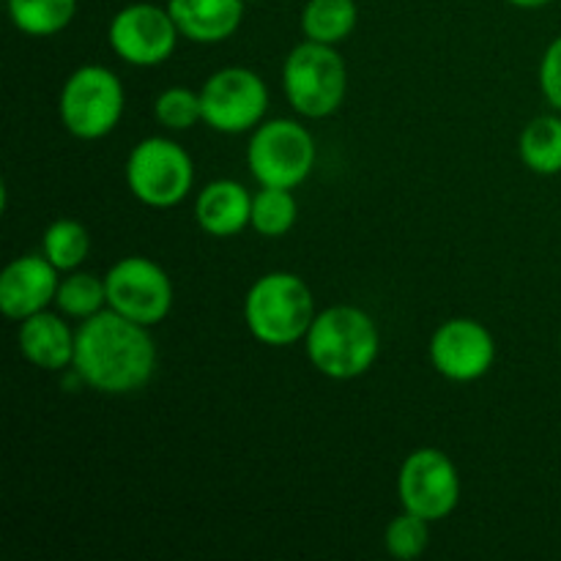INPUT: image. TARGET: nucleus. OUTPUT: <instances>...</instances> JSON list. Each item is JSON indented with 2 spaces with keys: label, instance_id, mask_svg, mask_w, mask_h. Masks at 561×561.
I'll list each match as a JSON object with an SVG mask.
<instances>
[{
  "label": "nucleus",
  "instance_id": "obj_15",
  "mask_svg": "<svg viewBox=\"0 0 561 561\" xmlns=\"http://www.w3.org/2000/svg\"><path fill=\"white\" fill-rule=\"evenodd\" d=\"M247 0H168V11L184 38L195 44L228 42L244 22Z\"/></svg>",
  "mask_w": 561,
  "mask_h": 561
},
{
  "label": "nucleus",
  "instance_id": "obj_8",
  "mask_svg": "<svg viewBox=\"0 0 561 561\" xmlns=\"http://www.w3.org/2000/svg\"><path fill=\"white\" fill-rule=\"evenodd\" d=\"M203 124L222 135H244L263 124L268 110V88L257 71L244 66L219 69L203 82Z\"/></svg>",
  "mask_w": 561,
  "mask_h": 561
},
{
  "label": "nucleus",
  "instance_id": "obj_4",
  "mask_svg": "<svg viewBox=\"0 0 561 561\" xmlns=\"http://www.w3.org/2000/svg\"><path fill=\"white\" fill-rule=\"evenodd\" d=\"M283 91L290 107L305 118H329L348 93V66L337 47L305 38L283 64Z\"/></svg>",
  "mask_w": 561,
  "mask_h": 561
},
{
  "label": "nucleus",
  "instance_id": "obj_23",
  "mask_svg": "<svg viewBox=\"0 0 561 561\" xmlns=\"http://www.w3.org/2000/svg\"><path fill=\"white\" fill-rule=\"evenodd\" d=\"M427 542H431V520L420 518L409 510L389 520L387 531H383V548L398 561L420 559L427 551Z\"/></svg>",
  "mask_w": 561,
  "mask_h": 561
},
{
  "label": "nucleus",
  "instance_id": "obj_22",
  "mask_svg": "<svg viewBox=\"0 0 561 561\" xmlns=\"http://www.w3.org/2000/svg\"><path fill=\"white\" fill-rule=\"evenodd\" d=\"M299 217V203L294 190H279V186H261V192L252 195V228L266 239H279L290 233Z\"/></svg>",
  "mask_w": 561,
  "mask_h": 561
},
{
  "label": "nucleus",
  "instance_id": "obj_5",
  "mask_svg": "<svg viewBox=\"0 0 561 561\" xmlns=\"http://www.w3.org/2000/svg\"><path fill=\"white\" fill-rule=\"evenodd\" d=\"M124 82L113 69L99 64L80 66L66 77L58 96L64 129L77 140H102L124 118Z\"/></svg>",
  "mask_w": 561,
  "mask_h": 561
},
{
  "label": "nucleus",
  "instance_id": "obj_13",
  "mask_svg": "<svg viewBox=\"0 0 561 561\" xmlns=\"http://www.w3.org/2000/svg\"><path fill=\"white\" fill-rule=\"evenodd\" d=\"M58 268L44 255H22L11 261L0 274V312L9 321H25L55 305Z\"/></svg>",
  "mask_w": 561,
  "mask_h": 561
},
{
  "label": "nucleus",
  "instance_id": "obj_10",
  "mask_svg": "<svg viewBox=\"0 0 561 561\" xmlns=\"http://www.w3.org/2000/svg\"><path fill=\"white\" fill-rule=\"evenodd\" d=\"M398 496L403 510L431 524L449 518L460 504L458 466L436 447L414 449L400 466Z\"/></svg>",
  "mask_w": 561,
  "mask_h": 561
},
{
  "label": "nucleus",
  "instance_id": "obj_7",
  "mask_svg": "<svg viewBox=\"0 0 561 561\" xmlns=\"http://www.w3.org/2000/svg\"><path fill=\"white\" fill-rule=\"evenodd\" d=\"M126 186L148 208H173L195 186V164L170 137H146L126 159Z\"/></svg>",
  "mask_w": 561,
  "mask_h": 561
},
{
  "label": "nucleus",
  "instance_id": "obj_12",
  "mask_svg": "<svg viewBox=\"0 0 561 561\" xmlns=\"http://www.w3.org/2000/svg\"><path fill=\"white\" fill-rule=\"evenodd\" d=\"M427 356L438 376L455 383H471L488 376L496 362V340L474 318H449L433 332Z\"/></svg>",
  "mask_w": 561,
  "mask_h": 561
},
{
  "label": "nucleus",
  "instance_id": "obj_6",
  "mask_svg": "<svg viewBox=\"0 0 561 561\" xmlns=\"http://www.w3.org/2000/svg\"><path fill=\"white\" fill-rule=\"evenodd\" d=\"M316 137L305 124L290 118L263 121L252 129L247 146V168L261 186L296 190L316 168Z\"/></svg>",
  "mask_w": 561,
  "mask_h": 561
},
{
  "label": "nucleus",
  "instance_id": "obj_16",
  "mask_svg": "<svg viewBox=\"0 0 561 561\" xmlns=\"http://www.w3.org/2000/svg\"><path fill=\"white\" fill-rule=\"evenodd\" d=\"M195 219L214 239L239 236L252 222V195L233 179H219L197 192Z\"/></svg>",
  "mask_w": 561,
  "mask_h": 561
},
{
  "label": "nucleus",
  "instance_id": "obj_9",
  "mask_svg": "<svg viewBox=\"0 0 561 561\" xmlns=\"http://www.w3.org/2000/svg\"><path fill=\"white\" fill-rule=\"evenodd\" d=\"M104 285L110 310L148 329L162 323L173 310V283L168 272L146 255L121 257L104 274Z\"/></svg>",
  "mask_w": 561,
  "mask_h": 561
},
{
  "label": "nucleus",
  "instance_id": "obj_21",
  "mask_svg": "<svg viewBox=\"0 0 561 561\" xmlns=\"http://www.w3.org/2000/svg\"><path fill=\"white\" fill-rule=\"evenodd\" d=\"M91 252V233L77 219H55L42 239V255L58 272H77Z\"/></svg>",
  "mask_w": 561,
  "mask_h": 561
},
{
  "label": "nucleus",
  "instance_id": "obj_19",
  "mask_svg": "<svg viewBox=\"0 0 561 561\" xmlns=\"http://www.w3.org/2000/svg\"><path fill=\"white\" fill-rule=\"evenodd\" d=\"M77 0H9V16L20 33L31 38L58 36L71 25Z\"/></svg>",
  "mask_w": 561,
  "mask_h": 561
},
{
  "label": "nucleus",
  "instance_id": "obj_26",
  "mask_svg": "<svg viewBox=\"0 0 561 561\" xmlns=\"http://www.w3.org/2000/svg\"><path fill=\"white\" fill-rule=\"evenodd\" d=\"M507 3L518 5V9H542V5L553 3V0H507Z\"/></svg>",
  "mask_w": 561,
  "mask_h": 561
},
{
  "label": "nucleus",
  "instance_id": "obj_2",
  "mask_svg": "<svg viewBox=\"0 0 561 561\" xmlns=\"http://www.w3.org/2000/svg\"><path fill=\"white\" fill-rule=\"evenodd\" d=\"M305 345L307 359L321 376L332 381H351V378L365 376L376 365L381 334L365 310L334 305L318 312Z\"/></svg>",
  "mask_w": 561,
  "mask_h": 561
},
{
  "label": "nucleus",
  "instance_id": "obj_27",
  "mask_svg": "<svg viewBox=\"0 0 561 561\" xmlns=\"http://www.w3.org/2000/svg\"><path fill=\"white\" fill-rule=\"evenodd\" d=\"M559 345H561V337H559Z\"/></svg>",
  "mask_w": 561,
  "mask_h": 561
},
{
  "label": "nucleus",
  "instance_id": "obj_18",
  "mask_svg": "<svg viewBox=\"0 0 561 561\" xmlns=\"http://www.w3.org/2000/svg\"><path fill=\"white\" fill-rule=\"evenodd\" d=\"M356 22H359L356 0H307L301 9L305 38L332 44V47H337L356 31Z\"/></svg>",
  "mask_w": 561,
  "mask_h": 561
},
{
  "label": "nucleus",
  "instance_id": "obj_24",
  "mask_svg": "<svg viewBox=\"0 0 561 561\" xmlns=\"http://www.w3.org/2000/svg\"><path fill=\"white\" fill-rule=\"evenodd\" d=\"M153 115L170 131L192 129V126L203 121L201 91H192V88L184 85L164 88L157 96V102H153Z\"/></svg>",
  "mask_w": 561,
  "mask_h": 561
},
{
  "label": "nucleus",
  "instance_id": "obj_1",
  "mask_svg": "<svg viewBox=\"0 0 561 561\" xmlns=\"http://www.w3.org/2000/svg\"><path fill=\"white\" fill-rule=\"evenodd\" d=\"M71 367L93 392L115 398L140 392L157 370V343L148 327L107 307L80 323Z\"/></svg>",
  "mask_w": 561,
  "mask_h": 561
},
{
  "label": "nucleus",
  "instance_id": "obj_3",
  "mask_svg": "<svg viewBox=\"0 0 561 561\" xmlns=\"http://www.w3.org/2000/svg\"><path fill=\"white\" fill-rule=\"evenodd\" d=\"M316 316L312 290L299 274L268 272L247 290V329L257 343L268 348H285L305 340Z\"/></svg>",
  "mask_w": 561,
  "mask_h": 561
},
{
  "label": "nucleus",
  "instance_id": "obj_14",
  "mask_svg": "<svg viewBox=\"0 0 561 561\" xmlns=\"http://www.w3.org/2000/svg\"><path fill=\"white\" fill-rule=\"evenodd\" d=\"M16 343L22 356L38 370L58 373L75 365L77 332H71L69 323L64 321V312L42 310L20 321Z\"/></svg>",
  "mask_w": 561,
  "mask_h": 561
},
{
  "label": "nucleus",
  "instance_id": "obj_11",
  "mask_svg": "<svg viewBox=\"0 0 561 561\" xmlns=\"http://www.w3.org/2000/svg\"><path fill=\"white\" fill-rule=\"evenodd\" d=\"M179 27L168 5L129 3L115 11L107 27V42L124 64L151 69L173 58L179 44Z\"/></svg>",
  "mask_w": 561,
  "mask_h": 561
},
{
  "label": "nucleus",
  "instance_id": "obj_17",
  "mask_svg": "<svg viewBox=\"0 0 561 561\" xmlns=\"http://www.w3.org/2000/svg\"><path fill=\"white\" fill-rule=\"evenodd\" d=\"M518 157L531 173H561V115H537L518 137Z\"/></svg>",
  "mask_w": 561,
  "mask_h": 561
},
{
  "label": "nucleus",
  "instance_id": "obj_20",
  "mask_svg": "<svg viewBox=\"0 0 561 561\" xmlns=\"http://www.w3.org/2000/svg\"><path fill=\"white\" fill-rule=\"evenodd\" d=\"M55 307L66 318H77V321H85V318L107 310V285H104V277L80 272V268L66 272V277H60L58 294H55Z\"/></svg>",
  "mask_w": 561,
  "mask_h": 561
},
{
  "label": "nucleus",
  "instance_id": "obj_25",
  "mask_svg": "<svg viewBox=\"0 0 561 561\" xmlns=\"http://www.w3.org/2000/svg\"><path fill=\"white\" fill-rule=\"evenodd\" d=\"M537 80H540V91L548 99V104L561 113V36L553 38L542 53Z\"/></svg>",
  "mask_w": 561,
  "mask_h": 561
}]
</instances>
